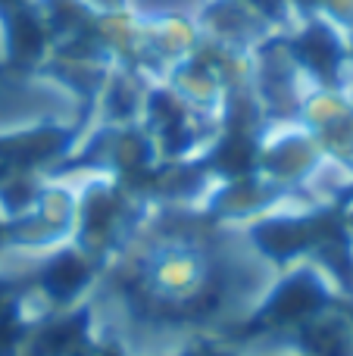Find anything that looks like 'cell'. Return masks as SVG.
<instances>
[{"label":"cell","mask_w":353,"mask_h":356,"mask_svg":"<svg viewBox=\"0 0 353 356\" xmlns=\"http://www.w3.org/2000/svg\"><path fill=\"white\" fill-rule=\"evenodd\" d=\"M306 232L297 225H269L266 232H263V244L269 247V250L275 253H291L297 250L300 244H304Z\"/></svg>","instance_id":"3"},{"label":"cell","mask_w":353,"mask_h":356,"mask_svg":"<svg viewBox=\"0 0 353 356\" xmlns=\"http://www.w3.org/2000/svg\"><path fill=\"white\" fill-rule=\"evenodd\" d=\"M219 160H222V166L229 169V172H241V169H247V163H250V150L244 147V144H225Z\"/></svg>","instance_id":"5"},{"label":"cell","mask_w":353,"mask_h":356,"mask_svg":"<svg viewBox=\"0 0 353 356\" xmlns=\"http://www.w3.org/2000/svg\"><path fill=\"white\" fill-rule=\"evenodd\" d=\"M13 47H16L19 54H35V50L41 47V31L35 29V22L22 19V22L16 25V31H13Z\"/></svg>","instance_id":"4"},{"label":"cell","mask_w":353,"mask_h":356,"mask_svg":"<svg viewBox=\"0 0 353 356\" xmlns=\"http://www.w3.org/2000/svg\"><path fill=\"white\" fill-rule=\"evenodd\" d=\"M300 56H304L313 69L325 72V69L335 66L338 50H335V41H331L325 31L316 29V31H310V35H304V41H300Z\"/></svg>","instance_id":"1"},{"label":"cell","mask_w":353,"mask_h":356,"mask_svg":"<svg viewBox=\"0 0 353 356\" xmlns=\"http://www.w3.org/2000/svg\"><path fill=\"white\" fill-rule=\"evenodd\" d=\"M81 282H85V269H81V263L75 257L56 259V263L50 266V272H47V288L54 291V294H60V297L72 294Z\"/></svg>","instance_id":"2"}]
</instances>
